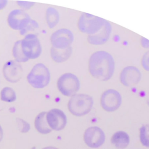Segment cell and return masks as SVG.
<instances>
[{
    "label": "cell",
    "instance_id": "obj_26",
    "mask_svg": "<svg viewBox=\"0 0 149 149\" xmlns=\"http://www.w3.org/2000/svg\"><path fill=\"white\" fill-rule=\"evenodd\" d=\"M42 149H58L55 147H52V146H48V147H45L43 148Z\"/></svg>",
    "mask_w": 149,
    "mask_h": 149
},
{
    "label": "cell",
    "instance_id": "obj_3",
    "mask_svg": "<svg viewBox=\"0 0 149 149\" xmlns=\"http://www.w3.org/2000/svg\"><path fill=\"white\" fill-rule=\"evenodd\" d=\"M105 22V19L98 16L83 13L78 20L77 27L81 32L92 35L100 31Z\"/></svg>",
    "mask_w": 149,
    "mask_h": 149
},
{
    "label": "cell",
    "instance_id": "obj_2",
    "mask_svg": "<svg viewBox=\"0 0 149 149\" xmlns=\"http://www.w3.org/2000/svg\"><path fill=\"white\" fill-rule=\"evenodd\" d=\"M93 105V98L85 94H75L71 97L68 104L69 112L76 116H81L87 114Z\"/></svg>",
    "mask_w": 149,
    "mask_h": 149
},
{
    "label": "cell",
    "instance_id": "obj_18",
    "mask_svg": "<svg viewBox=\"0 0 149 149\" xmlns=\"http://www.w3.org/2000/svg\"><path fill=\"white\" fill-rule=\"evenodd\" d=\"M45 17L48 27L52 29L58 24L59 19V15L56 9L49 7L46 10Z\"/></svg>",
    "mask_w": 149,
    "mask_h": 149
},
{
    "label": "cell",
    "instance_id": "obj_27",
    "mask_svg": "<svg viewBox=\"0 0 149 149\" xmlns=\"http://www.w3.org/2000/svg\"><path fill=\"white\" fill-rule=\"evenodd\" d=\"M147 104H148V105L149 106V92L147 95Z\"/></svg>",
    "mask_w": 149,
    "mask_h": 149
},
{
    "label": "cell",
    "instance_id": "obj_16",
    "mask_svg": "<svg viewBox=\"0 0 149 149\" xmlns=\"http://www.w3.org/2000/svg\"><path fill=\"white\" fill-rule=\"evenodd\" d=\"M129 136L123 131L115 132L112 136L111 143L117 148L123 149L127 147L129 144Z\"/></svg>",
    "mask_w": 149,
    "mask_h": 149
},
{
    "label": "cell",
    "instance_id": "obj_11",
    "mask_svg": "<svg viewBox=\"0 0 149 149\" xmlns=\"http://www.w3.org/2000/svg\"><path fill=\"white\" fill-rule=\"evenodd\" d=\"M46 119L52 130L59 131L63 129L66 125L67 118L65 113L59 109H52L47 112Z\"/></svg>",
    "mask_w": 149,
    "mask_h": 149
},
{
    "label": "cell",
    "instance_id": "obj_24",
    "mask_svg": "<svg viewBox=\"0 0 149 149\" xmlns=\"http://www.w3.org/2000/svg\"><path fill=\"white\" fill-rule=\"evenodd\" d=\"M7 1H0V9H3L6 5Z\"/></svg>",
    "mask_w": 149,
    "mask_h": 149
},
{
    "label": "cell",
    "instance_id": "obj_13",
    "mask_svg": "<svg viewBox=\"0 0 149 149\" xmlns=\"http://www.w3.org/2000/svg\"><path fill=\"white\" fill-rule=\"evenodd\" d=\"M141 78L140 71L134 66H128L123 68L119 76L120 83L126 87L135 86L140 81Z\"/></svg>",
    "mask_w": 149,
    "mask_h": 149
},
{
    "label": "cell",
    "instance_id": "obj_1",
    "mask_svg": "<svg viewBox=\"0 0 149 149\" xmlns=\"http://www.w3.org/2000/svg\"><path fill=\"white\" fill-rule=\"evenodd\" d=\"M115 70V61L112 56L107 51L94 52L88 60V70L94 78L107 81L111 78Z\"/></svg>",
    "mask_w": 149,
    "mask_h": 149
},
{
    "label": "cell",
    "instance_id": "obj_7",
    "mask_svg": "<svg viewBox=\"0 0 149 149\" xmlns=\"http://www.w3.org/2000/svg\"><path fill=\"white\" fill-rule=\"evenodd\" d=\"M21 47L24 55L29 59L37 58L41 52V47L37 37L33 34H27L22 40Z\"/></svg>",
    "mask_w": 149,
    "mask_h": 149
},
{
    "label": "cell",
    "instance_id": "obj_8",
    "mask_svg": "<svg viewBox=\"0 0 149 149\" xmlns=\"http://www.w3.org/2000/svg\"><path fill=\"white\" fill-rule=\"evenodd\" d=\"M121 102V95L114 89L107 90L101 95V105L103 109L107 112L115 111L119 108Z\"/></svg>",
    "mask_w": 149,
    "mask_h": 149
},
{
    "label": "cell",
    "instance_id": "obj_20",
    "mask_svg": "<svg viewBox=\"0 0 149 149\" xmlns=\"http://www.w3.org/2000/svg\"><path fill=\"white\" fill-rule=\"evenodd\" d=\"M16 95L15 91L9 87L2 88L1 92V100L5 102H12L16 100Z\"/></svg>",
    "mask_w": 149,
    "mask_h": 149
},
{
    "label": "cell",
    "instance_id": "obj_12",
    "mask_svg": "<svg viewBox=\"0 0 149 149\" xmlns=\"http://www.w3.org/2000/svg\"><path fill=\"white\" fill-rule=\"evenodd\" d=\"M2 71L5 79L11 83H16L19 81L23 74L22 65L14 60L6 62L3 66Z\"/></svg>",
    "mask_w": 149,
    "mask_h": 149
},
{
    "label": "cell",
    "instance_id": "obj_25",
    "mask_svg": "<svg viewBox=\"0 0 149 149\" xmlns=\"http://www.w3.org/2000/svg\"><path fill=\"white\" fill-rule=\"evenodd\" d=\"M3 130H2V127H1V126L0 125V142L1 141V140H2V138H3Z\"/></svg>",
    "mask_w": 149,
    "mask_h": 149
},
{
    "label": "cell",
    "instance_id": "obj_9",
    "mask_svg": "<svg viewBox=\"0 0 149 149\" xmlns=\"http://www.w3.org/2000/svg\"><path fill=\"white\" fill-rule=\"evenodd\" d=\"M73 41V34L68 29H61L55 31L50 37L53 47L58 49H65L70 47Z\"/></svg>",
    "mask_w": 149,
    "mask_h": 149
},
{
    "label": "cell",
    "instance_id": "obj_10",
    "mask_svg": "<svg viewBox=\"0 0 149 149\" xmlns=\"http://www.w3.org/2000/svg\"><path fill=\"white\" fill-rule=\"evenodd\" d=\"M83 138L87 146L91 148H98L105 142V136L101 128L91 126L85 130Z\"/></svg>",
    "mask_w": 149,
    "mask_h": 149
},
{
    "label": "cell",
    "instance_id": "obj_22",
    "mask_svg": "<svg viewBox=\"0 0 149 149\" xmlns=\"http://www.w3.org/2000/svg\"><path fill=\"white\" fill-rule=\"evenodd\" d=\"M16 124H17L18 129L22 133H27L30 129V124L22 119L17 118L16 119Z\"/></svg>",
    "mask_w": 149,
    "mask_h": 149
},
{
    "label": "cell",
    "instance_id": "obj_21",
    "mask_svg": "<svg viewBox=\"0 0 149 149\" xmlns=\"http://www.w3.org/2000/svg\"><path fill=\"white\" fill-rule=\"evenodd\" d=\"M140 140L143 146L149 147V125H143L140 128Z\"/></svg>",
    "mask_w": 149,
    "mask_h": 149
},
{
    "label": "cell",
    "instance_id": "obj_28",
    "mask_svg": "<svg viewBox=\"0 0 149 149\" xmlns=\"http://www.w3.org/2000/svg\"><path fill=\"white\" fill-rule=\"evenodd\" d=\"M31 149H36V147H32Z\"/></svg>",
    "mask_w": 149,
    "mask_h": 149
},
{
    "label": "cell",
    "instance_id": "obj_17",
    "mask_svg": "<svg viewBox=\"0 0 149 149\" xmlns=\"http://www.w3.org/2000/svg\"><path fill=\"white\" fill-rule=\"evenodd\" d=\"M46 115V112H41L37 115L34 120V126L37 131L45 134L49 133L52 131L47 122Z\"/></svg>",
    "mask_w": 149,
    "mask_h": 149
},
{
    "label": "cell",
    "instance_id": "obj_4",
    "mask_svg": "<svg viewBox=\"0 0 149 149\" xmlns=\"http://www.w3.org/2000/svg\"><path fill=\"white\" fill-rule=\"evenodd\" d=\"M29 84L34 88H42L47 86L50 80L48 69L42 63H39L34 66L27 76Z\"/></svg>",
    "mask_w": 149,
    "mask_h": 149
},
{
    "label": "cell",
    "instance_id": "obj_15",
    "mask_svg": "<svg viewBox=\"0 0 149 149\" xmlns=\"http://www.w3.org/2000/svg\"><path fill=\"white\" fill-rule=\"evenodd\" d=\"M72 52L71 47L65 49H58L52 47L50 49V54L52 59L56 62L61 63L68 60Z\"/></svg>",
    "mask_w": 149,
    "mask_h": 149
},
{
    "label": "cell",
    "instance_id": "obj_6",
    "mask_svg": "<svg viewBox=\"0 0 149 149\" xmlns=\"http://www.w3.org/2000/svg\"><path fill=\"white\" fill-rule=\"evenodd\" d=\"M31 21L29 15L21 9L11 11L8 16L9 26L14 30H19L21 35L26 34V30Z\"/></svg>",
    "mask_w": 149,
    "mask_h": 149
},
{
    "label": "cell",
    "instance_id": "obj_5",
    "mask_svg": "<svg viewBox=\"0 0 149 149\" xmlns=\"http://www.w3.org/2000/svg\"><path fill=\"white\" fill-rule=\"evenodd\" d=\"M80 86L78 77L71 73L61 75L57 81V87L63 95L68 97L73 96L79 90Z\"/></svg>",
    "mask_w": 149,
    "mask_h": 149
},
{
    "label": "cell",
    "instance_id": "obj_23",
    "mask_svg": "<svg viewBox=\"0 0 149 149\" xmlns=\"http://www.w3.org/2000/svg\"><path fill=\"white\" fill-rule=\"evenodd\" d=\"M141 64L144 70L149 72V51L143 55L141 58Z\"/></svg>",
    "mask_w": 149,
    "mask_h": 149
},
{
    "label": "cell",
    "instance_id": "obj_19",
    "mask_svg": "<svg viewBox=\"0 0 149 149\" xmlns=\"http://www.w3.org/2000/svg\"><path fill=\"white\" fill-rule=\"evenodd\" d=\"M21 42H22V40H18L16 42H15L12 49L13 56L15 58V61L19 63L25 62L29 59L24 55L22 51V47H21Z\"/></svg>",
    "mask_w": 149,
    "mask_h": 149
},
{
    "label": "cell",
    "instance_id": "obj_14",
    "mask_svg": "<svg viewBox=\"0 0 149 149\" xmlns=\"http://www.w3.org/2000/svg\"><path fill=\"white\" fill-rule=\"evenodd\" d=\"M111 31V24L109 22L106 20L104 26L100 31L95 34L88 36L87 41L92 45L104 44L108 40Z\"/></svg>",
    "mask_w": 149,
    "mask_h": 149
}]
</instances>
